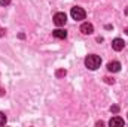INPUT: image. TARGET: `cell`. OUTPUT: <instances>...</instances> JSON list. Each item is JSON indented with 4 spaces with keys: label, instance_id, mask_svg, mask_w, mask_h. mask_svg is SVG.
Segmentation results:
<instances>
[{
    "label": "cell",
    "instance_id": "1",
    "mask_svg": "<svg viewBox=\"0 0 128 127\" xmlns=\"http://www.w3.org/2000/svg\"><path fill=\"white\" fill-rule=\"evenodd\" d=\"M100 64H101V58L96 55V54H90L86 58H85V66L90 69V70H96L100 67Z\"/></svg>",
    "mask_w": 128,
    "mask_h": 127
},
{
    "label": "cell",
    "instance_id": "2",
    "mask_svg": "<svg viewBox=\"0 0 128 127\" xmlns=\"http://www.w3.org/2000/svg\"><path fill=\"white\" fill-rule=\"evenodd\" d=\"M70 15H72V18H73V20H76V21L85 20V17H86L85 11H84L82 8H79V6H74V8H72V11H70Z\"/></svg>",
    "mask_w": 128,
    "mask_h": 127
},
{
    "label": "cell",
    "instance_id": "3",
    "mask_svg": "<svg viewBox=\"0 0 128 127\" xmlns=\"http://www.w3.org/2000/svg\"><path fill=\"white\" fill-rule=\"evenodd\" d=\"M66 21H67V15H66L64 12H58V14L54 15V24H55V26L61 27V26L66 24Z\"/></svg>",
    "mask_w": 128,
    "mask_h": 127
},
{
    "label": "cell",
    "instance_id": "4",
    "mask_svg": "<svg viewBox=\"0 0 128 127\" xmlns=\"http://www.w3.org/2000/svg\"><path fill=\"white\" fill-rule=\"evenodd\" d=\"M124 45H125V42L122 39H119V37H116V39L112 40V48L115 51H122L124 49Z\"/></svg>",
    "mask_w": 128,
    "mask_h": 127
},
{
    "label": "cell",
    "instance_id": "5",
    "mask_svg": "<svg viewBox=\"0 0 128 127\" xmlns=\"http://www.w3.org/2000/svg\"><path fill=\"white\" fill-rule=\"evenodd\" d=\"M109 126L110 127H121L124 126V118H121V117H113V118H110V121H109Z\"/></svg>",
    "mask_w": 128,
    "mask_h": 127
},
{
    "label": "cell",
    "instance_id": "6",
    "mask_svg": "<svg viewBox=\"0 0 128 127\" xmlns=\"http://www.w3.org/2000/svg\"><path fill=\"white\" fill-rule=\"evenodd\" d=\"M80 32L84 33V34H91V33L94 32V27H92L91 23H84L80 26Z\"/></svg>",
    "mask_w": 128,
    "mask_h": 127
},
{
    "label": "cell",
    "instance_id": "7",
    "mask_svg": "<svg viewBox=\"0 0 128 127\" xmlns=\"http://www.w3.org/2000/svg\"><path fill=\"white\" fill-rule=\"evenodd\" d=\"M107 70L109 72H119L121 70V63L119 61H110L107 64Z\"/></svg>",
    "mask_w": 128,
    "mask_h": 127
},
{
    "label": "cell",
    "instance_id": "8",
    "mask_svg": "<svg viewBox=\"0 0 128 127\" xmlns=\"http://www.w3.org/2000/svg\"><path fill=\"white\" fill-rule=\"evenodd\" d=\"M52 34H54L57 39H66V37H67V32L63 30V29H57V30H54Z\"/></svg>",
    "mask_w": 128,
    "mask_h": 127
},
{
    "label": "cell",
    "instance_id": "9",
    "mask_svg": "<svg viewBox=\"0 0 128 127\" xmlns=\"http://www.w3.org/2000/svg\"><path fill=\"white\" fill-rule=\"evenodd\" d=\"M8 121V118H6V115L3 114V112H0V126H4V123Z\"/></svg>",
    "mask_w": 128,
    "mask_h": 127
},
{
    "label": "cell",
    "instance_id": "10",
    "mask_svg": "<svg viewBox=\"0 0 128 127\" xmlns=\"http://www.w3.org/2000/svg\"><path fill=\"white\" fill-rule=\"evenodd\" d=\"M66 73H67V72H66L64 69H61V70H57V76H58V78H61V76H66Z\"/></svg>",
    "mask_w": 128,
    "mask_h": 127
},
{
    "label": "cell",
    "instance_id": "11",
    "mask_svg": "<svg viewBox=\"0 0 128 127\" xmlns=\"http://www.w3.org/2000/svg\"><path fill=\"white\" fill-rule=\"evenodd\" d=\"M112 112H113V114H118V112H119V106H118V105H113V106H112Z\"/></svg>",
    "mask_w": 128,
    "mask_h": 127
},
{
    "label": "cell",
    "instance_id": "12",
    "mask_svg": "<svg viewBox=\"0 0 128 127\" xmlns=\"http://www.w3.org/2000/svg\"><path fill=\"white\" fill-rule=\"evenodd\" d=\"M104 81H106L107 84H113V82H115V79H113V78H107V76L104 78Z\"/></svg>",
    "mask_w": 128,
    "mask_h": 127
},
{
    "label": "cell",
    "instance_id": "13",
    "mask_svg": "<svg viewBox=\"0 0 128 127\" xmlns=\"http://www.w3.org/2000/svg\"><path fill=\"white\" fill-rule=\"evenodd\" d=\"M9 3H10V0H0V5L2 6H8Z\"/></svg>",
    "mask_w": 128,
    "mask_h": 127
},
{
    "label": "cell",
    "instance_id": "14",
    "mask_svg": "<svg viewBox=\"0 0 128 127\" xmlns=\"http://www.w3.org/2000/svg\"><path fill=\"white\" fill-rule=\"evenodd\" d=\"M4 94V90H3V88H0V96H3Z\"/></svg>",
    "mask_w": 128,
    "mask_h": 127
},
{
    "label": "cell",
    "instance_id": "15",
    "mask_svg": "<svg viewBox=\"0 0 128 127\" xmlns=\"http://www.w3.org/2000/svg\"><path fill=\"white\" fill-rule=\"evenodd\" d=\"M3 34H4V30H3V29H0V36H3Z\"/></svg>",
    "mask_w": 128,
    "mask_h": 127
},
{
    "label": "cell",
    "instance_id": "16",
    "mask_svg": "<svg viewBox=\"0 0 128 127\" xmlns=\"http://www.w3.org/2000/svg\"><path fill=\"white\" fill-rule=\"evenodd\" d=\"M125 33H127V34H128V27H127V29H125Z\"/></svg>",
    "mask_w": 128,
    "mask_h": 127
}]
</instances>
